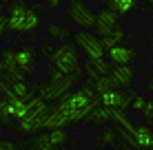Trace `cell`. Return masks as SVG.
Masks as SVG:
<instances>
[{"label": "cell", "instance_id": "obj_27", "mask_svg": "<svg viewBox=\"0 0 153 150\" xmlns=\"http://www.w3.org/2000/svg\"><path fill=\"white\" fill-rule=\"evenodd\" d=\"M0 150H18L13 141H7V139H0Z\"/></svg>", "mask_w": 153, "mask_h": 150}, {"label": "cell", "instance_id": "obj_12", "mask_svg": "<svg viewBox=\"0 0 153 150\" xmlns=\"http://www.w3.org/2000/svg\"><path fill=\"white\" fill-rule=\"evenodd\" d=\"M118 27V15L111 13L107 7L104 9H100V11L96 13V22H93V29H96V38L100 40H107L109 35L113 33V29Z\"/></svg>", "mask_w": 153, "mask_h": 150}, {"label": "cell", "instance_id": "obj_31", "mask_svg": "<svg viewBox=\"0 0 153 150\" xmlns=\"http://www.w3.org/2000/svg\"><path fill=\"white\" fill-rule=\"evenodd\" d=\"M7 91H9V82L0 80V97H4V95H7Z\"/></svg>", "mask_w": 153, "mask_h": 150}, {"label": "cell", "instance_id": "obj_16", "mask_svg": "<svg viewBox=\"0 0 153 150\" xmlns=\"http://www.w3.org/2000/svg\"><path fill=\"white\" fill-rule=\"evenodd\" d=\"M135 7H140L138 0H107V9L111 13H115L118 18H122V15L131 13Z\"/></svg>", "mask_w": 153, "mask_h": 150}, {"label": "cell", "instance_id": "obj_4", "mask_svg": "<svg viewBox=\"0 0 153 150\" xmlns=\"http://www.w3.org/2000/svg\"><path fill=\"white\" fill-rule=\"evenodd\" d=\"M49 69H56L62 75H73L80 69V53L73 42H62L51 49L49 53Z\"/></svg>", "mask_w": 153, "mask_h": 150}, {"label": "cell", "instance_id": "obj_13", "mask_svg": "<svg viewBox=\"0 0 153 150\" xmlns=\"http://www.w3.org/2000/svg\"><path fill=\"white\" fill-rule=\"evenodd\" d=\"M109 80H111L115 91L131 89V84L135 80V69L133 66H113L111 73H109Z\"/></svg>", "mask_w": 153, "mask_h": 150}, {"label": "cell", "instance_id": "obj_35", "mask_svg": "<svg viewBox=\"0 0 153 150\" xmlns=\"http://www.w3.org/2000/svg\"><path fill=\"white\" fill-rule=\"evenodd\" d=\"M0 49H2V42H0Z\"/></svg>", "mask_w": 153, "mask_h": 150}, {"label": "cell", "instance_id": "obj_19", "mask_svg": "<svg viewBox=\"0 0 153 150\" xmlns=\"http://www.w3.org/2000/svg\"><path fill=\"white\" fill-rule=\"evenodd\" d=\"M47 35H49V40H53V42H67V38H69V29L62 27V24H56L51 22L49 27H47Z\"/></svg>", "mask_w": 153, "mask_h": 150}, {"label": "cell", "instance_id": "obj_11", "mask_svg": "<svg viewBox=\"0 0 153 150\" xmlns=\"http://www.w3.org/2000/svg\"><path fill=\"white\" fill-rule=\"evenodd\" d=\"M27 13H29V4L22 2V0H13L11 7H9V13H7V31H11V33H22Z\"/></svg>", "mask_w": 153, "mask_h": 150}, {"label": "cell", "instance_id": "obj_2", "mask_svg": "<svg viewBox=\"0 0 153 150\" xmlns=\"http://www.w3.org/2000/svg\"><path fill=\"white\" fill-rule=\"evenodd\" d=\"M49 84H38V95L45 104H49V102H58L60 97H65L67 93H69L73 86L78 84V80L82 77V71H78V73L73 75H62L58 73L56 69H49Z\"/></svg>", "mask_w": 153, "mask_h": 150}, {"label": "cell", "instance_id": "obj_22", "mask_svg": "<svg viewBox=\"0 0 153 150\" xmlns=\"http://www.w3.org/2000/svg\"><path fill=\"white\" fill-rule=\"evenodd\" d=\"M113 91V84H111V80H109V75L107 77H98L96 82H93V93L100 97V95H107V93H111Z\"/></svg>", "mask_w": 153, "mask_h": 150}, {"label": "cell", "instance_id": "obj_20", "mask_svg": "<svg viewBox=\"0 0 153 150\" xmlns=\"http://www.w3.org/2000/svg\"><path fill=\"white\" fill-rule=\"evenodd\" d=\"M31 150H53V143L49 139V132H38L33 139L29 141Z\"/></svg>", "mask_w": 153, "mask_h": 150}, {"label": "cell", "instance_id": "obj_34", "mask_svg": "<svg viewBox=\"0 0 153 150\" xmlns=\"http://www.w3.org/2000/svg\"><path fill=\"white\" fill-rule=\"evenodd\" d=\"M2 9H4V4H2V2H0V13H2Z\"/></svg>", "mask_w": 153, "mask_h": 150}, {"label": "cell", "instance_id": "obj_23", "mask_svg": "<svg viewBox=\"0 0 153 150\" xmlns=\"http://www.w3.org/2000/svg\"><path fill=\"white\" fill-rule=\"evenodd\" d=\"M49 139H51V143H53V148H60V146L67 143L69 132H67V128H56V130H49Z\"/></svg>", "mask_w": 153, "mask_h": 150}, {"label": "cell", "instance_id": "obj_5", "mask_svg": "<svg viewBox=\"0 0 153 150\" xmlns=\"http://www.w3.org/2000/svg\"><path fill=\"white\" fill-rule=\"evenodd\" d=\"M27 115V102L16 100L11 95L0 97V126L9 128L13 126V121H20Z\"/></svg>", "mask_w": 153, "mask_h": 150}, {"label": "cell", "instance_id": "obj_32", "mask_svg": "<svg viewBox=\"0 0 153 150\" xmlns=\"http://www.w3.org/2000/svg\"><path fill=\"white\" fill-rule=\"evenodd\" d=\"M0 2H2V4H4V2H9V4H11V2H13V0H0Z\"/></svg>", "mask_w": 153, "mask_h": 150}, {"label": "cell", "instance_id": "obj_26", "mask_svg": "<svg viewBox=\"0 0 153 150\" xmlns=\"http://www.w3.org/2000/svg\"><path fill=\"white\" fill-rule=\"evenodd\" d=\"M140 113L146 117V121L151 124V121H153V102H151V100H144V106H142Z\"/></svg>", "mask_w": 153, "mask_h": 150}, {"label": "cell", "instance_id": "obj_3", "mask_svg": "<svg viewBox=\"0 0 153 150\" xmlns=\"http://www.w3.org/2000/svg\"><path fill=\"white\" fill-rule=\"evenodd\" d=\"M49 110H51V104H45L40 97H31L27 102V115L20 121H16V130L20 135H38L40 130H45Z\"/></svg>", "mask_w": 153, "mask_h": 150}, {"label": "cell", "instance_id": "obj_17", "mask_svg": "<svg viewBox=\"0 0 153 150\" xmlns=\"http://www.w3.org/2000/svg\"><path fill=\"white\" fill-rule=\"evenodd\" d=\"M87 119L91 121V124H96V126H104V124L111 121V110H109V108H104L102 104H96L91 110H89Z\"/></svg>", "mask_w": 153, "mask_h": 150}, {"label": "cell", "instance_id": "obj_25", "mask_svg": "<svg viewBox=\"0 0 153 150\" xmlns=\"http://www.w3.org/2000/svg\"><path fill=\"white\" fill-rule=\"evenodd\" d=\"M142 106H144V97H142L140 93H135V95L131 97V104H129V108H133L135 113H140V110H142Z\"/></svg>", "mask_w": 153, "mask_h": 150}, {"label": "cell", "instance_id": "obj_24", "mask_svg": "<svg viewBox=\"0 0 153 150\" xmlns=\"http://www.w3.org/2000/svg\"><path fill=\"white\" fill-rule=\"evenodd\" d=\"M91 62H93V60H91ZM93 69H96V73H98L100 77H107L109 73H111L113 66L109 64L107 60H96V62H93Z\"/></svg>", "mask_w": 153, "mask_h": 150}, {"label": "cell", "instance_id": "obj_10", "mask_svg": "<svg viewBox=\"0 0 153 150\" xmlns=\"http://www.w3.org/2000/svg\"><path fill=\"white\" fill-rule=\"evenodd\" d=\"M133 95H135V91L124 93V91H115L113 89L111 93H107V95H100L98 97V104H102L104 108H109V110H122V113H126Z\"/></svg>", "mask_w": 153, "mask_h": 150}, {"label": "cell", "instance_id": "obj_28", "mask_svg": "<svg viewBox=\"0 0 153 150\" xmlns=\"http://www.w3.org/2000/svg\"><path fill=\"white\" fill-rule=\"evenodd\" d=\"M42 2L47 4V9H56V7H60V4H62V0H42Z\"/></svg>", "mask_w": 153, "mask_h": 150}, {"label": "cell", "instance_id": "obj_33", "mask_svg": "<svg viewBox=\"0 0 153 150\" xmlns=\"http://www.w3.org/2000/svg\"><path fill=\"white\" fill-rule=\"evenodd\" d=\"M93 2H98V4H100V2H107V0H93Z\"/></svg>", "mask_w": 153, "mask_h": 150}, {"label": "cell", "instance_id": "obj_9", "mask_svg": "<svg viewBox=\"0 0 153 150\" xmlns=\"http://www.w3.org/2000/svg\"><path fill=\"white\" fill-rule=\"evenodd\" d=\"M107 55V62L111 66H133L135 58H138V51L133 46H126V44H118V46H111V49L104 51Z\"/></svg>", "mask_w": 153, "mask_h": 150}, {"label": "cell", "instance_id": "obj_30", "mask_svg": "<svg viewBox=\"0 0 153 150\" xmlns=\"http://www.w3.org/2000/svg\"><path fill=\"white\" fill-rule=\"evenodd\" d=\"M51 49H53V46H51V44H47V42H45V44H42V46H40V53H42V55H45V58H49V53H51Z\"/></svg>", "mask_w": 153, "mask_h": 150}, {"label": "cell", "instance_id": "obj_1", "mask_svg": "<svg viewBox=\"0 0 153 150\" xmlns=\"http://www.w3.org/2000/svg\"><path fill=\"white\" fill-rule=\"evenodd\" d=\"M96 104H98V95L93 93V82L87 80L82 86H78L76 91H69L65 97L58 100V104L51 106L45 128L56 130V128H67L80 119H87L89 110Z\"/></svg>", "mask_w": 153, "mask_h": 150}, {"label": "cell", "instance_id": "obj_7", "mask_svg": "<svg viewBox=\"0 0 153 150\" xmlns=\"http://www.w3.org/2000/svg\"><path fill=\"white\" fill-rule=\"evenodd\" d=\"M69 18L80 27V31H87V29H93V22H96V11L89 7L84 0H69Z\"/></svg>", "mask_w": 153, "mask_h": 150}, {"label": "cell", "instance_id": "obj_15", "mask_svg": "<svg viewBox=\"0 0 153 150\" xmlns=\"http://www.w3.org/2000/svg\"><path fill=\"white\" fill-rule=\"evenodd\" d=\"M129 135H131V148H135V150H151L153 135H151V128L146 126V124H135L133 130H131Z\"/></svg>", "mask_w": 153, "mask_h": 150}, {"label": "cell", "instance_id": "obj_29", "mask_svg": "<svg viewBox=\"0 0 153 150\" xmlns=\"http://www.w3.org/2000/svg\"><path fill=\"white\" fill-rule=\"evenodd\" d=\"M2 33H7V15L0 13V35Z\"/></svg>", "mask_w": 153, "mask_h": 150}, {"label": "cell", "instance_id": "obj_18", "mask_svg": "<svg viewBox=\"0 0 153 150\" xmlns=\"http://www.w3.org/2000/svg\"><path fill=\"white\" fill-rule=\"evenodd\" d=\"M115 143H118V135H115V128H111V126H107L96 137V146H100V148H115Z\"/></svg>", "mask_w": 153, "mask_h": 150}, {"label": "cell", "instance_id": "obj_8", "mask_svg": "<svg viewBox=\"0 0 153 150\" xmlns=\"http://www.w3.org/2000/svg\"><path fill=\"white\" fill-rule=\"evenodd\" d=\"M2 51V60H0V80L4 82H25V73L16 66V51L4 46Z\"/></svg>", "mask_w": 153, "mask_h": 150}, {"label": "cell", "instance_id": "obj_14", "mask_svg": "<svg viewBox=\"0 0 153 150\" xmlns=\"http://www.w3.org/2000/svg\"><path fill=\"white\" fill-rule=\"evenodd\" d=\"M36 46L33 44H25L22 49L16 51V66L22 71L25 75H31L36 71Z\"/></svg>", "mask_w": 153, "mask_h": 150}, {"label": "cell", "instance_id": "obj_36", "mask_svg": "<svg viewBox=\"0 0 153 150\" xmlns=\"http://www.w3.org/2000/svg\"><path fill=\"white\" fill-rule=\"evenodd\" d=\"M53 150H60V148H53Z\"/></svg>", "mask_w": 153, "mask_h": 150}, {"label": "cell", "instance_id": "obj_37", "mask_svg": "<svg viewBox=\"0 0 153 150\" xmlns=\"http://www.w3.org/2000/svg\"><path fill=\"white\" fill-rule=\"evenodd\" d=\"M0 132H2V130H0Z\"/></svg>", "mask_w": 153, "mask_h": 150}, {"label": "cell", "instance_id": "obj_21", "mask_svg": "<svg viewBox=\"0 0 153 150\" xmlns=\"http://www.w3.org/2000/svg\"><path fill=\"white\" fill-rule=\"evenodd\" d=\"M124 38H126V35H124V29L118 24V27L113 29V33L109 35L107 40H102V46H104V51H107V49H111V46H118V44H122V42H124Z\"/></svg>", "mask_w": 153, "mask_h": 150}, {"label": "cell", "instance_id": "obj_6", "mask_svg": "<svg viewBox=\"0 0 153 150\" xmlns=\"http://www.w3.org/2000/svg\"><path fill=\"white\" fill-rule=\"evenodd\" d=\"M73 40H76V46H80V49L87 53V60H104V46H102V40L96 38V35L91 33V31H78L76 35H73Z\"/></svg>", "mask_w": 153, "mask_h": 150}]
</instances>
